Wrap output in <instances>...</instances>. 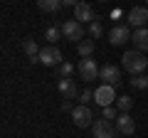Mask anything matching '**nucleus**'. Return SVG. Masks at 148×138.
Listing matches in <instances>:
<instances>
[{"mask_svg": "<svg viewBox=\"0 0 148 138\" xmlns=\"http://www.w3.org/2000/svg\"><path fill=\"white\" fill-rule=\"evenodd\" d=\"M121 64H123V69H126L131 77L146 74V69H148V59L143 57V52H138V49H128L121 57Z\"/></svg>", "mask_w": 148, "mask_h": 138, "instance_id": "f257e3e1", "label": "nucleus"}, {"mask_svg": "<svg viewBox=\"0 0 148 138\" xmlns=\"http://www.w3.org/2000/svg\"><path fill=\"white\" fill-rule=\"evenodd\" d=\"M116 86H109V84H101L94 89V104H99L101 109L106 106H114V101H116Z\"/></svg>", "mask_w": 148, "mask_h": 138, "instance_id": "f03ea898", "label": "nucleus"}, {"mask_svg": "<svg viewBox=\"0 0 148 138\" xmlns=\"http://www.w3.org/2000/svg\"><path fill=\"white\" fill-rule=\"evenodd\" d=\"M77 72H79V77H82L84 81H94V79H99L101 67L96 64V59L86 57V59H79V64H77Z\"/></svg>", "mask_w": 148, "mask_h": 138, "instance_id": "7ed1b4c3", "label": "nucleus"}, {"mask_svg": "<svg viewBox=\"0 0 148 138\" xmlns=\"http://www.w3.org/2000/svg\"><path fill=\"white\" fill-rule=\"evenodd\" d=\"M146 22H148V8L146 5H136V8L128 10V15H126V25L128 27L141 30V27H146Z\"/></svg>", "mask_w": 148, "mask_h": 138, "instance_id": "20e7f679", "label": "nucleus"}, {"mask_svg": "<svg viewBox=\"0 0 148 138\" xmlns=\"http://www.w3.org/2000/svg\"><path fill=\"white\" fill-rule=\"evenodd\" d=\"M62 35H64V40H72V42L79 44L82 40H84V27H82V22H77L72 17V20L62 22Z\"/></svg>", "mask_w": 148, "mask_h": 138, "instance_id": "39448f33", "label": "nucleus"}, {"mask_svg": "<svg viewBox=\"0 0 148 138\" xmlns=\"http://www.w3.org/2000/svg\"><path fill=\"white\" fill-rule=\"evenodd\" d=\"M37 62H42L45 67H59V64H62V52H59L54 44H47V47H42Z\"/></svg>", "mask_w": 148, "mask_h": 138, "instance_id": "423d86ee", "label": "nucleus"}, {"mask_svg": "<svg viewBox=\"0 0 148 138\" xmlns=\"http://www.w3.org/2000/svg\"><path fill=\"white\" fill-rule=\"evenodd\" d=\"M131 27L128 25H114L111 27V32H109V42L114 44V47H121V44H126L128 40H131Z\"/></svg>", "mask_w": 148, "mask_h": 138, "instance_id": "0eeeda50", "label": "nucleus"}, {"mask_svg": "<svg viewBox=\"0 0 148 138\" xmlns=\"http://www.w3.org/2000/svg\"><path fill=\"white\" fill-rule=\"evenodd\" d=\"M72 121L79 128H89V126H94V113H91L89 106H77L72 111Z\"/></svg>", "mask_w": 148, "mask_h": 138, "instance_id": "6e6552de", "label": "nucleus"}, {"mask_svg": "<svg viewBox=\"0 0 148 138\" xmlns=\"http://www.w3.org/2000/svg\"><path fill=\"white\" fill-rule=\"evenodd\" d=\"M99 79L104 84H109V86H119L121 84V69L114 67V64H104L101 72H99Z\"/></svg>", "mask_w": 148, "mask_h": 138, "instance_id": "1a4fd4ad", "label": "nucleus"}, {"mask_svg": "<svg viewBox=\"0 0 148 138\" xmlns=\"http://www.w3.org/2000/svg\"><path fill=\"white\" fill-rule=\"evenodd\" d=\"M91 131H94V138H114L116 136V126L111 121H106V118H96Z\"/></svg>", "mask_w": 148, "mask_h": 138, "instance_id": "9d476101", "label": "nucleus"}, {"mask_svg": "<svg viewBox=\"0 0 148 138\" xmlns=\"http://www.w3.org/2000/svg\"><path fill=\"white\" fill-rule=\"evenodd\" d=\"M57 89H59V94H62V99L64 101H72V99H79V86H77V81L74 79H59V84H57Z\"/></svg>", "mask_w": 148, "mask_h": 138, "instance_id": "9b49d317", "label": "nucleus"}, {"mask_svg": "<svg viewBox=\"0 0 148 138\" xmlns=\"http://www.w3.org/2000/svg\"><path fill=\"white\" fill-rule=\"evenodd\" d=\"M114 126H116V133H121V136H133L136 133V121L131 118V113H119Z\"/></svg>", "mask_w": 148, "mask_h": 138, "instance_id": "f8f14e48", "label": "nucleus"}, {"mask_svg": "<svg viewBox=\"0 0 148 138\" xmlns=\"http://www.w3.org/2000/svg\"><path fill=\"white\" fill-rule=\"evenodd\" d=\"M74 20L77 22H96V12L94 8L89 5V3H77V8H74Z\"/></svg>", "mask_w": 148, "mask_h": 138, "instance_id": "ddd939ff", "label": "nucleus"}, {"mask_svg": "<svg viewBox=\"0 0 148 138\" xmlns=\"http://www.w3.org/2000/svg\"><path fill=\"white\" fill-rule=\"evenodd\" d=\"M131 40H133V47H136L138 52H148V27H141V30H133Z\"/></svg>", "mask_w": 148, "mask_h": 138, "instance_id": "4468645a", "label": "nucleus"}, {"mask_svg": "<svg viewBox=\"0 0 148 138\" xmlns=\"http://www.w3.org/2000/svg\"><path fill=\"white\" fill-rule=\"evenodd\" d=\"M22 49H25V54H27V57L32 59V62H37V57H40V52H42V49L37 47V42H35L32 37H27L25 42H22Z\"/></svg>", "mask_w": 148, "mask_h": 138, "instance_id": "2eb2a0df", "label": "nucleus"}, {"mask_svg": "<svg viewBox=\"0 0 148 138\" xmlns=\"http://www.w3.org/2000/svg\"><path fill=\"white\" fill-rule=\"evenodd\" d=\"M77 52L82 54V59L91 57V54H94V40H82V42L77 44Z\"/></svg>", "mask_w": 148, "mask_h": 138, "instance_id": "dca6fc26", "label": "nucleus"}, {"mask_svg": "<svg viewBox=\"0 0 148 138\" xmlns=\"http://www.w3.org/2000/svg\"><path fill=\"white\" fill-rule=\"evenodd\" d=\"M37 8L42 12H57L59 8H62V3H59V0H37Z\"/></svg>", "mask_w": 148, "mask_h": 138, "instance_id": "f3484780", "label": "nucleus"}, {"mask_svg": "<svg viewBox=\"0 0 148 138\" xmlns=\"http://www.w3.org/2000/svg\"><path fill=\"white\" fill-rule=\"evenodd\" d=\"M59 37H64V35H62V27L52 25V27H47V30H45V40H49V44H54Z\"/></svg>", "mask_w": 148, "mask_h": 138, "instance_id": "a211bd4d", "label": "nucleus"}, {"mask_svg": "<svg viewBox=\"0 0 148 138\" xmlns=\"http://www.w3.org/2000/svg\"><path fill=\"white\" fill-rule=\"evenodd\" d=\"M131 106H133V99H131V96H119V99H116L119 113H128V111H131Z\"/></svg>", "mask_w": 148, "mask_h": 138, "instance_id": "6ab92c4d", "label": "nucleus"}, {"mask_svg": "<svg viewBox=\"0 0 148 138\" xmlns=\"http://www.w3.org/2000/svg\"><path fill=\"white\" fill-rule=\"evenodd\" d=\"M57 74L62 77V79H69V77L74 74V64H69V62H62V64L57 67Z\"/></svg>", "mask_w": 148, "mask_h": 138, "instance_id": "aec40b11", "label": "nucleus"}, {"mask_svg": "<svg viewBox=\"0 0 148 138\" xmlns=\"http://www.w3.org/2000/svg\"><path fill=\"white\" fill-rule=\"evenodd\" d=\"M131 84H133V89L146 91V89H148V74H138V77H133V79H131Z\"/></svg>", "mask_w": 148, "mask_h": 138, "instance_id": "412c9836", "label": "nucleus"}, {"mask_svg": "<svg viewBox=\"0 0 148 138\" xmlns=\"http://www.w3.org/2000/svg\"><path fill=\"white\" fill-rule=\"evenodd\" d=\"M91 101H94V91H91V89H84V91L79 94V106H89Z\"/></svg>", "mask_w": 148, "mask_h": 138, "instance_id": "4be33fe9", "label": "nucleus"}, {"mask_svg": "<svg viewBox=\"0 0 148 138\" xmlns=\"http://www.w3.org/2000/svg\"><path fill=\"white\" fill-rule=\"evenodd\" d=\"M101 116H104L106 121H111V118L116 121V118H119V109L116 106H106V109H101Z\"/></svg>", "mask_w": 148, "mask_h": 138, "instance_id": "5701e85b", "label": "nucleus"}, {"mask_svg": "<svg viewBox=\"0 0 148 138\" xmlns=\"http://www.w3.org/2000/svg\"><path fill=\"white\" fill-rule=\"evenodd\" d=\"M101 32H104V30H101L99 20H96V22H91V25H89V35H91V40H99V37H101Z\"/></svg>", "mask_w": 148, "mask_h": 138, "instance_id": "b1692460", "label": "nucleus"}, {"mask_svg": "<svg viewBox=\"0 0 148 138\" xmlns=\"http://www.w3.org/2000/svg\"><path fill=\"white\" fill-rule=\"evenodd\" d=\"M62 111H74V109H72V101H62Z\"/></svg>", "mask_w": 148, "mask_h": 138, "instance_id": "393cba45", "label": "nucleus"}, {"mask_svg": "<svg viewBox=\"0 0 148 138\" xmlns=\"http://www.w3.org/2000/svg\"><path fill=\"white\" fill-rule=\"evenodd\" d=\"M62 8H77V3L74 0H62Z\"/></svg>", "mask_w": 148, "mask_h": 138, "instance_id": "a878e982", "label": "nucleus"}, {"mask_svg": "<svg viewBox=\"0 0 148 138\" xmlns=\"http://www.w3.org/2000/svg\"><path fill=\"white\" fill-rule=\"evenodd\" d=\"M146 8H148V3H146Z\"/></svg>", "mask_w": 148, "mask_h": 138, "instance_id": "bb28decb", "label": "nucleus"}]
</instances>
